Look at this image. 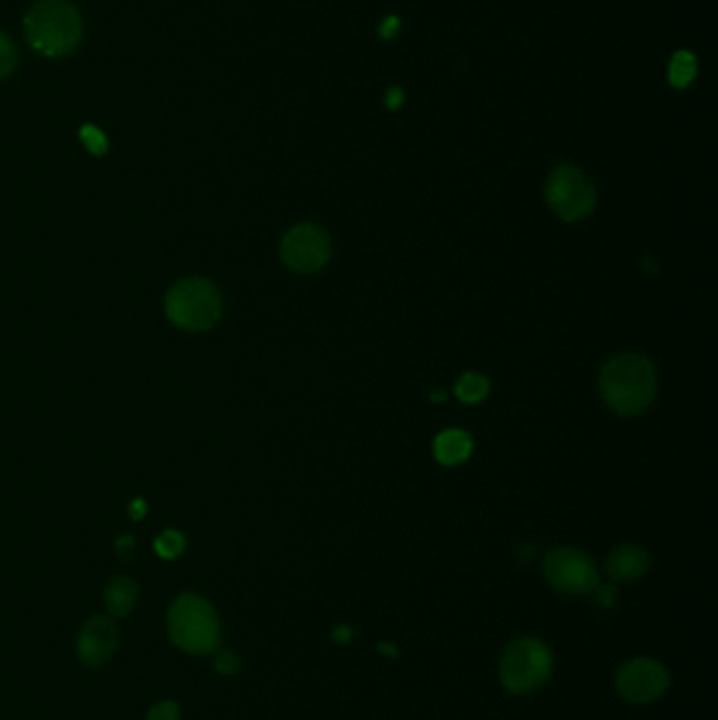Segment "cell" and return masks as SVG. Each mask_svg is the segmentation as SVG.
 <instances>
[{"instance_id":"6da1fadb","label":"cell","mask_w":718,"mask_h":720,"mask_svg":"<svg viewBox=\"0 0 718 720\" xmlns=\"http://www.w3.org/2000/svg\"><path fill=\"white\" fill-rule=\"evenodd\" d=\"M655 369L641 354H619L600 372V397L618 416L643 413L655 397Z\"/></svg>"},{"instance_id":"7a4b0ae2","label":"cell","mask_w":718,"mask_h":720,"mask_svg":"<svg viewBox=\"0 0 718 720\" xmlns=\"http://www.w3.org/2000/svg\"><path fill=\"white\" fill-rule=\"evenodd\" d=\"M25 41L45 57H64L82 41V20L68 0H38L25 15Z\"/></svg>"},{"instance_id":"3957f363","label":"cell","mask_w":718,"mask_h":720,"mask_svg":"<svg viewBox=\"0 0 718 720\" xmlns=\"http://www.w3.org/2000/svg\"><path fill=\"white\" fill-rule=\"evenodd\" d=\"M169 636L190 655H209L218 651L222 641L220 618L205 598L184 595L169 611Z\"/></svg>"},{"instance_id":"277c9868","label":"cell","mask_w":718,"mask_h":720,"mask_svg":"<svg viewBox=\"0 0 718 720\" xmlns=\"http://www.w3.org/2000/svg\"><path fill=\"white\" fill-rule=\"evenodd\" d=\"M169 321L186 331H207L222 317V298L205 278L177 283L165 299Z\"/></svg>"},{"instance_id":"5b68a950","label":"cell","mask_w":718,"mask_h":720,"mask_svg":"<svg viewBox=\"0 0 718 720\" xmlns=\"http://www.w3.org/2000/svg\"><path fill=\"white\" fill-rule=\"evenodd\" d=\"M552 674V651L538 639H519L504 651L499 676L510 694L524 696L540 689Z\"/></svg>"},{"instance_id":"8992f818","label":"cell","mask_w":718,"mask_h":720,"mask_svg":"<svg viewBox=\"0 0 718 720\" xmlns=\"http://www.w3.org/2000/svg\"><path fill=\"white\" fill-rule=\"evenodd\" d=\"M545 200L552 213L561 220L579 222L595 211V184L582 169L573 165H561L545 181Z\"/></svg>"},{"instance_id":"52a82bcc","label":"cell","mask_w":718,"mask_h":720,"mask_svg":"<svg viewBox=\"0 0 718 720\" xmlns=\"http://www.w3.org/2000/svg\"><path fill=\"white\" fill-rule=\"evenodd\" d=\"M548 584L565 595H590L598 588V569L595 561L575 550V547H556L544 561Z\"/></svg>"},{"instance_id":"ba28073f","label":"cell","mask_w":718,"mask_h":720,"mask_svg":"<svg viewBox=\"0 0 718 720\" xmlns=\"http://www.w3.org/2000/svg\"><path fill=\"white\" fill-rule=\"evenodd\" d=\"M329 255H331V241L319 225H296L285 234L280 243L283 262L296 273L310 274L321 270Z\"/></svg>"},{"instance_id":"9c48e42d","label":"cell","mask_w":718,"mask_h":720,"mask_svg":"<svg viewBox=\"0 0 718 720\" xmlns=\"http://www.w3.org/2000/svg\"><path fill=\"white\" fill-rule=\"evenodd\" d=\"M670 674L660 662L637 657L618 672V691L632 704L655 701L669 691Z\"/></svg>"},{"instance_id":"30bf717a","label":"cell","mask_w":718,"mask_h":720,"mask_svg":"<svg viewBox=\"0 0 718 720\" xmlns=\"http://www.w3.org/2000/svg\"><path fill=\"white\" fill-rule=\"evenodd\" d=\"M119 646V628L114 620L96 616L87 621L78 634L76 651L87 668L103 666Z\"/></svg>"},{"instance_id":"8fae6325","label":"cell","mask_w":718,"mask_h":720,"mask_svg":"<svg viewBox=\"0 0 718 720\" xmlns=\"http://www.w3.org/2000/svg\"><path fill=\"white\" fill-rule=\"evenodd\" d=\"M649 569V556L643 547L634 544L619 546L607 558V573L614 581H634Z\"/></svg>"},{"instance_id":"7c38bea8","label":"cell","mask_w":718,"mask_h":720,"mask_svg":"<svg viewBox=\"0 0 718 720\" xmlns=\"http://www.w3.org/2000/svg\"><path fill=\"white\" fill-rule=\"evenodd\" d=\"M103 598H106V607L108 611L114 616V618H124L133 611V607L137 605V598H140V588L137 584L126 577V575H119L114 577L108 586H106V592H103Z\"/></svg>"},{"instance_id":"4fadbf2b","label":"cell","mask_w":718,"mask_h":720,"mask_svg":"<svg viewBox=\"0 0 718 720\" xmlns=\"http://www.w3.org/2000/svg\"><path fill=\"white\" fill-rule=\"evenodd\" d=\"M472 453L471 434L462 430H445L434 441V455L443 466H457L466 462Z\"/></svg>"},{"instance_id":"5bb4252c","label":"cell","mask_w":718,"mask_h":720,"mask_svg":"<svg viewBox=\"0 0 718 720\" xmlns=\"http://www.w3.org/2000/svg\"><path fill=\"white\" fill-rule=\"evenodd\" d=\"M491 390V384L485 375L480 373H464L455 386V395L462 400V402H468V405H474V402H480L483 398L489 395Z\"/></svg>"},{"instance_id":"9a60e30c","label":"cell","mask_w":718,"mask_h":720,"mask_svg":"<svg viewBox=\"0 0 718 720\" xmlns=\"http://www.w3.org/2000/svg\"><path fill=\"white\" fill-rule=\"evenodd\" d=\"M695 66H697V62L689 51H678L670 64V82L676 89L689 87L695 78V70H697Z\"/></svg>"},{"instance_id":"2e32d148","label":"cell","mask_w":718,"mask_h":720,"mask_svg":"<svg viewBox=\"0 0 718 720\" xmlns=\"http://www.w3.org/2000/svg\"><path fill=\"white\" fill-rule=\"evenodd\" d=\"M186 547V540L181 533L177 531H165L156 542H154V550L158 552L161 558H177Z\"/></svg>"},{"instance_id":"e0dca14e","label":"cell","mask_w":718,"mask_h":720,"mask_svg":"<svg viewBox=\"0 0 718 720\" xmlns=\"http://www.w3.org/2000/svg\"><path fill=\"white\" fill-rule=\"evenodd\" d=\"M80 140L85 144V148L89 149L91 154H96V156H101V154L108 152V140L96 124H85L80 129Z\"/></svg>"},{"instance_id":"ac0fdd59","label":"cell","mask_w":718,"mask_h":720,"mask_svg":"<svg viewBox=\"0 0 718 720\" xmlns=\"http://www.w3.org/2000/svg\"><path fill=\"white\" fill-rule=\"evenodd\" d=\"M15 68H18V49L11 43V38L0 32V80L13 75Z\"/></svg>"},{"instance_id":"d6986e66","label":"cell","mask_w":718,"mask_h":720,"mask_svg":"<svg viewBox=\"0 0 718 720\" xmlns=\"http://www.w3.org/2000/svg\"><path fill=\"white\" fill-rule=\"evenodd\" d=\"M146 720H181V712L175 701H163L150 710Z\"/></svg>"},{"instance_id":"ffe728a7","label":"cell","mask_w":718,"mask_h":720,"mask_svg":"<svg viewBox=\"0 0 718 720\" xmlns=\"http://www.w3.org/2000/svg\"><path fill=\"white\" fill-rule=\"evenodd\" d=\"M213 666L223 676H232V674H236L239 668H241V662H239V657L232 651H222V653H218Z\"/></svg>"},{"instance_id":"44dd1931","label":"cell","mask_w":718,"mask_h":720,"mask_svg":"<svg viewBox=\"0 0 718 720\" xmlns=\"http://www.w3.org/2000/svg\"><path fill=\"white\" fill-rule=\"evenodd\" d=\"M398 27H400V22H398L397 18H388L384 24L379 25V36L393 38L397 34Z\"/></svg>"},{"instance_id":"7402d4cb","label":"cell","mask_w":718,"mask_h":720,"mask_svg":"<svg viewBox=\"0 0 718 720\" xmlns=\"http://www.w3.org/2000/svg\"><path fill=\"white\" fill-rule=\"evenodd\" d=\"M400 103H402V89L395 87V89H390L388 96H386V106H388L390 110H397V108H400Z\"/></svg>"},{"instance_id":"603a6c76","label":"cell","mask_w":718,"mask_h":720,"mask_svg":"<svg viewBox=\"0 0 718 720\" xmlns=\"http://www.w3.org/2000/svg\"><path fill=\"white\" fill-rule=\"evenodd\" d=\"M133 546H135V540H133L131 535H123V538L117 542V550H119V554L124 556V558L133 552Z\"/></svg>"},{"instance_id":"cb8c5ba5","label":"cell","mask_w":718,"mask_h":720,"mask_svg":"<svg viewBox=\"0 0 718 720\" xmlns=\"http://www.w3.org/2000/svg\"><path fill=\"white\" fill-rule=\"evenodd\" d=\"M146 514V503L142 501V499H137V501H133L131 503V519H142Z\"/></svg>"},{"instance_id":"d4e9b609","label":"cell","mask_w":718,"mask_h":720,"mask_svg":"<svg viewBox=\"0 0 718 720\" xmlns=\"http://www.w3.org/2000/svg\"><path fill=\"white\" fill-rule=\"evenodd\" d=\"M443 395H445V392H443V390H437V392H434V395H432V398H434V400H443V398H445V397H443Z\"/></svg>"}]
</instances>
